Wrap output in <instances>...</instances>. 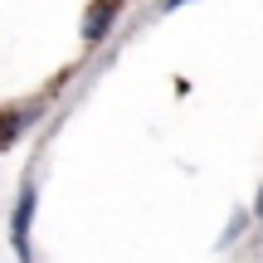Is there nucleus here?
Wrapping results in <instances>:
<instances>
[{"instance_id":"f257e3e1","label":"nucleus","mask_w":263,"mask_h":263,"mask_svg":"<svg viewBox=\"0 0 263 263\" xmlns=\"http://www.w3.org/2000/svg\"><path fill=\"white\" fill-rule=\"evenodd\" d=\"M34 205H39V190H34V180H25V185H20V195H15V210H10V249H15L20 263H34V249H29Z\"/></svg>"},{"instance_id":"f03ea898","label":"nucleus","mask_w":263,"mask_h":263,"mask_svg":"<svg viewBox=\"0 0 263 263\" xmlns=\"http://www.w3.org/2000/svg\"><path fill=\"white\" fill-rule=\"evenodd\" d=\"M117 10H122V0H93V5H88V15H83V39H103L107 34V25H112L117 20Z\"/></svg>"},{"instance_id":"7ed1b4c3","label":"nucleus","mask_w":263,"mask_h":263,"mask_svg":"<svg viewBox=\"0 0 263 263\" xmlns=\"http://www.w3.org/2000/svg\"><path fill=\"white\" fill-rule=\"evenodd\" d=\"M239 229H244V215H234V219L224 224V234H219V249H224V244H234V234H239Z\"/></svg>"},{"instance_id":"20e7f679","label":"nucleus","mask_w":263,"mask_h":263,"mask_svg":"<svg viewBox=\"0 0 263 263\" xmlns=\"http://www.w3.org/2000/svg\"><path fill=\"white\" fill-rule=\"evenodd\" d=\"M254 219L263 224V185H258V200H254Z\"/></svg>"},{"instance_id":"39448f33","label":"nucleus","mask_w":263,"mask_h":263,"mask_svg":"<svg viewBox=\"0 0 263 263\" xmlns=\"http://www.w3.org/2000/svg\"><path fill=\"white\" fill-rule=\"evenodd\" d=\"M180 5H190V0H166V5H161V10H180Z\"/></svg>"}]
</instances>
